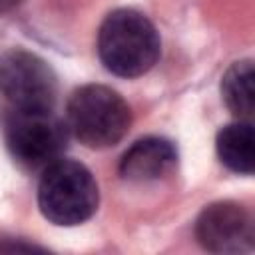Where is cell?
I'll use <instances>...</instances> for the list:
<instances>
[{"label": "cell", "instance_id": "1", "mask_svg": "<svg viewBox=\"0 0 255 255\" xmlns=\"http://www.w3.org/2000/svg\"><path fill=\"white\" fill-rule=\"evenodd\" d=\"M161 42L151 20L131 8L110 12L98 32L102 64L116 76L137 78L153 68Z\"/></svg>", "mask_w": 255, "mask_h": 255}, {"label": "cell", "instance_id": "2", "mask_svg": "<svg viewBox=\"0 0 255 255\" xmlns=\"http://www.w3.org/2000/svg\"><path fill=\"white\" fill-rule=\"evenodd\" d=\"M100 203L98 183L92 171L72 159L48 165L38 185V207L56 225H80L88 221Z\"/></svg>", "mask_w": 255, "mask_h": 255}, {"label": "cell", "instance_id": "3", "mask_svg": "<svg viewBox=\"0 0 255 255\" xmlns=\"http://www.w3.org/2000/svg\"><path fill=\"white\" fill-rule=\"evenodd\" d=\"M129 124V106L108 86L88 84L70 96L66 126L88 147L104 149L116 145L128 133Z\"/></svg>", "mask_w": 255, "mask_h": 255}, {"label": "cell", "instance_id": "4", "mask_svg": "<svg viewBox=\"0 0 255 255\" xmlns=\"http://www.w3.org/2000/svg\"><path fill=\"white\" fill-rule=\"evenodd\" d=\"M6 147L26 169H46L58 161L68 143V126L52 110H16L4 128Z\"/></svg>", "mask_w": 255, "mask_h": 255}, {"label": "cell", "instance_id": "5", "mask_svg": "<svg viewBox=\"0 0 255 255\" xmlns=\"http://www.w3.org/2000/svg\"><path fill=\"white\" fill-rule=\"evenodd\" d=\"M0 92L16 110H52L58 78L40 56L12 48L0 56Z\"/></svg>", "mask_w": 255, "mask_h": 255}, {"label": "cell", "instance_id": "6", "mask_svg": "<svg viewBox=\"0 0 255 255\" xmlns=\"http://www.w3.org/2000/svg\"><path fill=\"white\" fill-rule=\"evenodd\" d=\"M197 241L213 253H247L253 249L255 227L251 213L233 201L207 205L195 223Z\"/></svg>", "mask_w": 255, "mask_h": 255}, {"label": "cell", "instance_id": "7", "mask_svg": "<svg viewBox=\"0 0 255 255\" xmlns=\"http://www.w3.org/2000/svg\"><path fill=\"white\" fill-rule=\"evenodd\" d=\"M177 165L175 145L157 135L137 139L122 157L120 173L126 181L149 183L167 177Z\"/></svg>", "mask_w": 255, "mask_h": 255}, {"label": "cell", "instance_id": "8", "mask_svg": "<svg viewBox=\"0 0 255 255\" xmlns=\"http://www.w3.org/2000/svg\"><path fill=\"white\" fill-rule=\"evenodd\" d=\"M215 147H217V155L221 159V163L235 171V173H243V175H251L253 173V163H255V155H253V126L251 122L239 120L235 124H229L225 128L219 129L217 139H215Z\"/></svg>", "mask_w": 255, "mask_h": 255}, {"label": "cell", "instance_id": "9", "mask_svg": "<svg viewBox=\"0 0 255 255\" xmlns=\"http://www.w3.org/2000/svg\"><path fill=\"white\" fill-rule=\"evenodd\" d=\"M221 96L225 106L245 122L253 116V62L239 60L227 68L221 80Z\"/></svg>", "mask_w": 255, "mask_h": 255}, {"label": "cell", "instance_id": "10", "mask_svg": "<svg viewBox=\"0 0 255 255\" xmlns=\"http://www.w3.org/2000/svg\"><path fill=\"white\" fill-rule=\"evenodd\" d=\"M18 4V0H0V12H6L10 8H14Z\"/></svg>", "mask_w": 255, "mask_h": 255}]
</instances>
